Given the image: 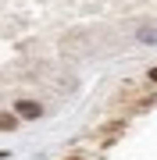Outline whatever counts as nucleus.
I'll use <instances>...</instances> for the list:
<instances>
[{
  "label": "nucleus",
  "mask_w": 157,
  "mask_h": 160,
  "mask_svg": "<svg viewBox=\"0 0 157 160\" xmlns=\"http://www.w3.org/2000/svg\"><path fill=\"white\" fill-rule=\"evenodd\" d=\"M14 125H18V121H14V118H11V114H0V128H4V132H11V128H14Z\"/></svg>",
  "instance_id": "obj_2"
},
{
  "label": "nucleus",
  "mask_w": 157,
  "mask_h": 160,
  "mask_svg": "<svg viewBox=\"0 0 157 160\" xmlns=\"http://www.w3.org/2000/svg\"><path fill=\"white\" fill-rule=\"evenodd\" d=\"M64 160H82V157H64Z\"/></svg>",
  "instance_id": "obj_4"
},
{
  "label": "nucleus",
  "mask_w": 157,
  "mask_h": 160,
  "mask_svg": "<svg viewBox=\"0 0 157 160\" xmlns=\"http://www.w3.org/2000/svg\"><path fill=\"white\" fill-rule=\"evenodd\" d=\"M18 114H22V118H39L43 114V107H39V103H32V100H18Z\"/></svg>",
  "instance_id": "obj_1"
},
{
  "label": "nucleus",
  "mask_w": 157,
  "mask_h": 160,
  "mask_svg": "<svg viewBox=\"0 0 157 160\" xmlns=\"http://www.w3.org/2000/svg\"><path fill=\"white\" fill-rule=\"evenodd\" d=\"M150 82H157V64H154V68H150Z\"/></svg>",
  "instance_id": "obj_3"
}]
</instances>
